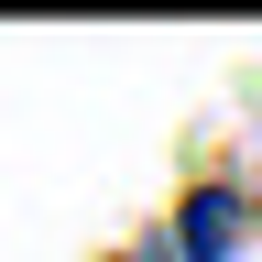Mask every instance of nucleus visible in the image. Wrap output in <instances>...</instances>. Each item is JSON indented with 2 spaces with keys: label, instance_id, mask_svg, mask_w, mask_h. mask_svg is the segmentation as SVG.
Instances as JSON below:
<instances>
[{
  "label": "nucleus",
  "instance_id": "nucleus-1",
  "mask_svg": "<svg viewBox=\"0 0 262 262\" xmlns=\"http://www.w3.org/2000/svg\"><path fill=\"white\" fill-rule=\"evenodd\" d=\"M175 229H186V262H229V251H241V196H229V186H196Z\"/></svg>",
  "mask_w": 262,
  "mask_h": 262
},
{
  "label": "nucleus",
  "instance_id": "nucleus-2",
  "mask_svg": "<svg viewBox=\"0 0 262 262\" xmlns=\"http://www.w3.org/2000/svg\"><path fill=\"white\" fill-rule=\"evenodd\" d=\"M120 262H175V251H120Z\"/></svg>",
  "mask_w": 262,
  "mask_h": 262
}]
</instances>
